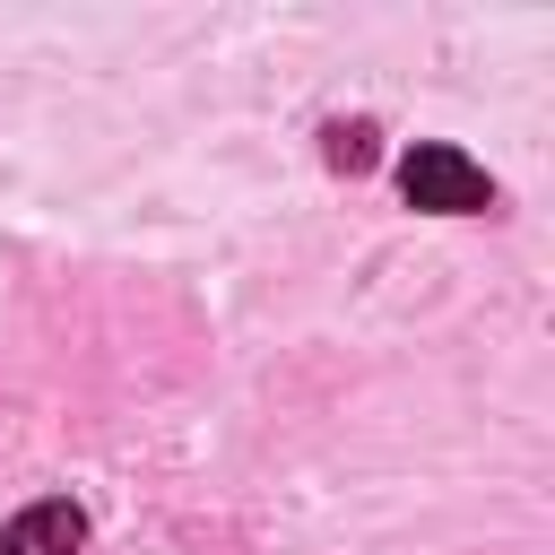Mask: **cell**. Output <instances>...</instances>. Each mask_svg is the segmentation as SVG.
I'll use <instances>...</instances> for the list:
<instances>
[{"mask_svg": "<svg viewBox=\"0 0 555 555\" xmlns=\"http://www.w3.org/2000/svg\"><path fill=\"white\" fill-rule=\"evenodd\" d=\"M399 191H408V208H425V217H477V208H494L486 165H468V156L442 147V139H425V147L399 156Z\"/></svg>", "mask_w": 555, "mask_h": 555, "instance_id": "cell-1", "label": "cell"}, {"mask_svg": "<svg viewBox=\"0 0 555 555\" xmlns=\"http://www.w3.org/2000/svg\"><path fill=\"white\" fill-rule=\"evenodd\" d=\"M373 139H382L373 121H330V165H338V173H364V165L382 156Z\"/></svg>", "mask_w": 555, "mask_h": 555, "instance_id": "cell-3", "label": "cell"}, {"mask_svg": "<svg viewBox=\"0 0 555 555\" xmlns=\"http://www.w3.org/2000/svg\"><path fill=\"white\" fill-rule=\"evenodd\" d=\"M87 546V512L78 503H26L0 529V555H78Z\"/></svg>", "mask_w": 555, "mask_h": 555, "instance_id": "cell-2", "label": "cell"}]
</instances>
